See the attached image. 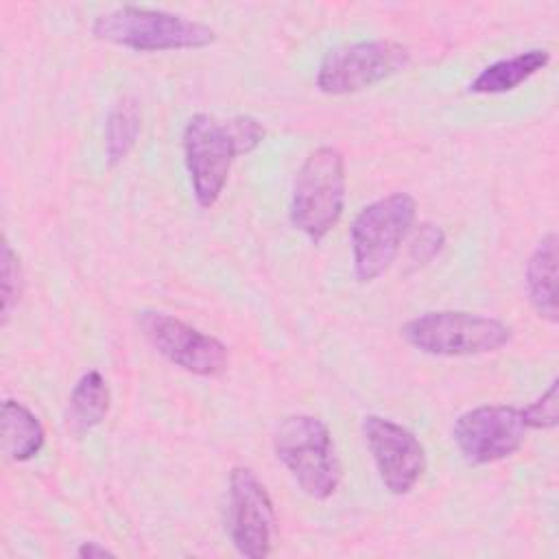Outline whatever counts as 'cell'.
<instances>
[{"label": "cell", "instance_id": "12", "mask_svg": "<svg viewBox=\"0 0 559 559\" xmlns=\"http://www.w3.org/2000/svg\"><path fill=\"white\" fill-rule=\"evenodd\" d=\"M526 295L537 317L548 323L559 321L557 308V234L548 231L533 249L524 271Z\"/></svg>", "mask_w": 559, "mask_h": 559}, {"label": "cell", "instance_id": "20", "mask_svg": "<svg viewBox=\"0 0 559 559\" xmlns=\"http://www.w3.org/2000/svg\"><path fill=\"white\" fill-rule=\"evenodd\" d=\"M76 557L81 559H100V557H116L114 550L103 546L100 542H81L76 546Z\"/></svg>", "mask_w": 559, "mask_h": 559}, {"label": "cell", "instance_id": "11", "mask_svg": "<svg viewBox=\"0 0 559 559\" xmlns=\"http://www.w3.org/2000/svg\"><path fill=\"white\" fill-rule=\"evenodd\" d=\"M362 437L384 489L393 496L413 491L426 469V450L417 435L389 417L367 415Z\"/></svg>", "mask_w": 559, "mask_h": 559}, {"label": "cell", "instance_id": "14", "mask_svg": "<svg viewBox=\"0 0 559 559\" xmlns=\"http://www.w3.org/2000/svg\"><path fill=\"white\" fill-rule=\"evenodd\" d=\"M0 417L4 454L15 463L35 459L46 443V430L37 415L17 400H4Z\"/></svg>", "mask_w": 559, "mask_h": 559}, {"label": "cell", "instance_id": "7", "mask_svg": "<svg viewBox=\"0 0 559 559\" xmlns=\"http://www.w3.org/2000/svg\"><path fill=\"white\" fill-rule=\"evenodd\" d=\"M411 66L408 46L395 39H360L323 55L317 68V90L330 96L362 92Z\"/></svg>", "mask_w": 559, "mask_h": 559}, {"label": "cell", "instance_id": "8", "mask_svg": "<svg viewBox=\"0 0 559 559\" xmlns=\"http://www.w3.org/2000/svg\"><path fill=\"white\" fill-rule=\"evenodd\" d=\"M138 325L159 356L192 376L218 378L229 367V349L223 341L173 314L144 310Z\"/></svg>", "mask_w": 559, "mask_h": 559}, {"label": "cell", "instance_id": "4", "mask_svg": "<svg viewBox=\"0 0 559 559\" xmlns=\"http://www.w3.org/2000/svg\"><path fill=\"white\" fill-rule=\"evenodd\" d=\"M345 157L336 146L310 151L295 177L290 223L314 245L341 221L345 210Z\"/></svg>", "mask_w": 559, "mask_h": 559}, {"label": "cell", "instance_id": "9", "mask_svg": "<svg viewBox=\"0 0 559 559\" xmlns=\"http://www.w3.org/2000/svg\"><path fill=\"white\" fill-rule=\"evenodd\" d=\"M528 426L522 406L485 404L461 413L452 426V439L469 465H489L513 456Z\"/></svg>", "mask_w": 559, "mask_h": 559}, {"label": "cell", "instance_id": "13", "mask_svg": "<svg viewBox=\"0 0 559 559\" xmlns=\"http://www.w3.org/2000/svg\"><path fill=\"white\" fill-rule=\"evenodd\" d=\"M550 63L546 48H528L524 52L502 57L485 66L472 81L469 92L474 94H504L520 87L524 81L535 76Z\"/></svg>", "mask_w": 559, "mask_h": 559}, {"label": "cell", "instance_id": "3", "mask_svg": "<svg viewBox=\"0 0 559 559\" xmlns=\"http://www.w3.org/2000/svg\"><path fill=\"white\" fill-rule=\"evenodd\" d=\"M277 461L312 500H328L341 485V461L328 424L308 413L284 417L273 432Z\"/></svg>", "mask_w": 559, "mask_h": 559}, {"label": "cell", "instance_id": "16", "mask_svg": "<svg viewBox=\"0 0 559 559\" xmlns=\"http://www.w3.org/2000/svg\"><path fill=\"white\" fill-rule=\"evenodd\" d=\"M142 131V107L135 96H122L109 109L105 122V155L109 166L120 164L133 151Z\"/></svg>", "mask_w": 559, "mask_h": 559}, {"label": "cell", "instance_id": "6", "mask_svg": "<svg viewBox=\"0 0 559 559\" xmlns=\"http://www.w3.org/2000/svg\"><path fill=\"white\" fill-rule=\"evenodd\" d=\"M404 341L430 356H480L509 345L511 328L496 319L465 310H430L402 325Z\"/></svg>", "mask_w": 559, "mask_h": 559}, {"label": "cell", "instance_id": "18", "mask_svg": "<svg viewBox=\"0 0 559 559\" xmlns=\"http://www.w3.org/2000/svg\"><path fill=\"white\" fill-rule=\"evenodd\" d=\"M445 247V231L439 225L421 223L408 242V262L419 269L432 262Z\"/></svg>", "mask_w": 559, "mask_h": 559}, {"label": "cell", "instance_id": "5", "mask_svg": "<svg viewBox=\"0 0 559 559\" xmlns=\"http://www.w3.org/2000/svg\"><path fill=\"white\" fill-rule=\"evenodd\" d=\"M417 201L408 192H391L365 205L352 221L349 245L354 275L360 284L380 277L397 258L413 229Z\"/></svg>", "mask_w": 559, "mask_h": 559}, {"label": "cell", "instance_id": "1", "mask_svg": "<svg viewBox=\"0 0 559 559\" xmlns=\"http://www.w3.org/2000/svg\"><path fill=\"white\" fill-rule=\"evenodd\" d=\"M262 140L264 127L253 116L240 114L227 120L212 114L190 116L181 148L194 201L201 207H212L223 194L234 162L255 151Z\"/></svg>", "mask_w": 559, "mask_h": 559}, {"label": "cell", "instance_id": "10", "mask_svg": "<svg viewBox=\"0 0 559 559\" xmlns=\"http://www.w3.org/2000/svg\"><path fill=\"white\" fill-rule=\"evenodd\" d=\"M227 533L247 559H264L273 548L275 509L273 500L251 467L236 465L227 483Z\"/></svg>", "mask_w": 559, "mask_h": 559}, {"label": "cell", "instance_id": "17", "mask_svg": "<svg viewBox=\"0 0 559 559\" xmlns=\"http://www.w3.org/2000/svg\"><path fill=\"white\" fill-rule=\"evenodd\" d=\"M0 295H2V325L9 323L17 301L22 297V266L11 242H2V271H0Z\"/></svg>", "mask_w": 559, "mask_h": 559}, {"label": "cell", "instance_id": "19", "mask_svg": "<svg viewBox=\"0 0 559 559\" xmlns=\"http://www.w3.org/2000/svg\"><path fill=\"white\" fill-rule=\"evenodd\" d=\"M557 391H559V382L552 380L548 384V389L531 404L522 406V415H524V421L531 428H537V430H548V428H555L557 421H559V411H557Z\"/></svg>", "mask_w": 559, "mask_h": 559}, {"label": "cell", "instance_id": "15", "mask_svg": "<svg viewBox=\"0 0 559 559\" xmlns=\"http://www.w3.org/2000/svg\"><path fill=\"white\" fill-rule=\"evenodd\" d=\"M109 386L98 369L85 371L70 393L68 421L76 432L96 428L109 413Z\"/></svg>", "mask_w": 559, "mask_h": 559}, {"label": "cell", "instance_id": "2", "mask_svg": "<svg viewBox=\"0 0 559 559\" xmlns=\"http://www.w3.org/2000/svg\"><path fill=\"white\" fill-rule=\"evenodd\" d=\"M92 35L138 52L194 50L216 41V31L205 22L135 4H122L94 17Z\"/></svg>", "mask_w": 559, "mask_h": 559}]
</instances>
